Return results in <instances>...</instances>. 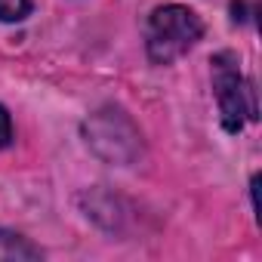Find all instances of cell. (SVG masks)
<instances>
[{"label":"cell","mask_w":262,"mask_h":262,"mask_svg":"<svg viewBox=\"0 0 262 262\" xmlns=\"http://www.w3.org/2000/svg\"><path fill=\"white\" fill-rule=\"evenodd\" d=\"M213 93H216V102H219L222 126L228 129V133H237L247 117H250V120L256 117L253 86L244 80L234 53H219V56H213Z\"/></svg>","instance_id":"cell-3"},{"label":"cell","mask_w":262,"mask_h":262,"mask_svg":"<svg viewBox=\"0 0 262 262\" xmlns=\"http://www.w3.org/2000/svg\"><path fill=\"white\" fill-rule=\"evenodd\" d=\"M83 133H86V142L93 145V151L99 158H105L108 164H129V161H136V155L142 148L139 129L117 108H105V111L93 114L83 123Z\"/></svg>","instance_id":"cell-2"},{"label":"cell","mask_w":262,"mask_h":262,"mask_svg":"<svg viewBox=\"0 0 262 262\" xmlns=\"http://www.w3.org/2000/svg\"><path fill=\"white\" fill-rule=\"evenodd\" d=\"M31 10V0H0V22H19Z\"/></svg>","instance_id":"cell-5"},{"label":"cell","mask_w":262,"mask_h":262,"mask_svg":"<svg viewBox=\"0 0 262 262\" xmlns=\"http://www.w3.org/2000/svg\"><path fill=\"white\" fill-rule=\"evenodd\" d=\"M34 259H40V250L28 237L0 228V262H34Z\"/></svg>","instance_id":"cell-4"},{"label":"cell","mask_w":262,"mask_h":262,"mask_svg":"<svg viewBox=\"0 0 262 262\" xmlns=\"http://www.w3.org/2000/svg\"><path fill=\"white\" fill-rule=\"evenodd\" d=\"M204 34V22L198 19L194 10L170 4V7H158L148 16V28H145V47H148V59L155 65H170L176 59H182Z\"/></svg>","instance_id":"cell-1"},{"label":"cell","mask_w":262,"mask_h":262,"mask_svg":"<svg viewBox=\"0 0 262 262\" xmlns=\"http://www.w3.org/2000/svg\"><path fill=\"white\" fill-rule=\"evenodd\" d=\"M13 142V120H10V111L0 105V148H7Z\"/></svg>","instance_id":"cell-6"}]
</instances>
